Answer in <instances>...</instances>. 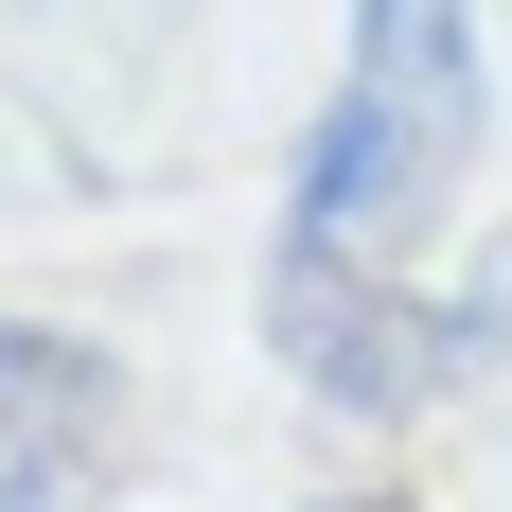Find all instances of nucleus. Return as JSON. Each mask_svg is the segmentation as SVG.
Instances as JSON below:
<instances>
[{"mask_svg": "<svg viewBox=\"0 0 512 512\" xmlns=\"http://www.w3.org/2000/svg\"><path fill=\"white\" fill-rule=\"evenodd\" d=\"M301 512H318V495H301ZM336 512H407V495H336Z\"/></svg>", "mask_w": 512, "mask_h": 512, "instance_id": "39448f33", "label": "nucleus"}, {"mask_svg": "<svg viewBox=\"0 0 512 512\" xmlns=\"http://www.w3.org/2000/svg\"><path fill=\"white\" fill-rule=\"evenodd\" d=\"M477 124H495L477 0H354V36H336V106H318L301 195H283V248H407L424 212L460 195Z\"/></svg>", "mask_w": 512, "mask_h": 512, "instance_id": "f257e3e1", "label": "nucleus"}, {"mask_svg": "<svg viewBox=\"0 0 512 512\" xmlns=\"http://www.w3.org/2000/svg\"><path fill=\"white\" fill-rule=\"evenodd\" d=\"M265 354L301 371L336 424H407V407H442L495 354V301H424L371 248H283L265 265Z\"/></svg>", "mask_w": 512, "mask_h": 512, "instance_id": "f03ea898", "label": "nucleus"}, {"mask_svg": "<svg viewBox=\"0 0 512 512\" xmlns=\"http://www.w3.org/2000/svg\"><path fill=\"white\" fill-rule=\"evenodd\" d=\"M0 512H53V460H0Z\"/></svg>", "mask_w": 512, "mask_h": 512, "instance_id": "20e7f679", "label": "nucleus"}, {"mask_svg": "<svg viewBox=\"0 0 512 512\" xmlns=\"http://www.w3.org/2000/svg\"><path fill=\"white\" fill-rule=\"evenodd\" d=\"M89 407H106L89 336H18V318H0V424H18V442H89Z\"/></svg>", "mask_w": 512, "mask_h": 512, "instance_id": "7ed1b4c3", "label": "nucleus"}]
</instances>
